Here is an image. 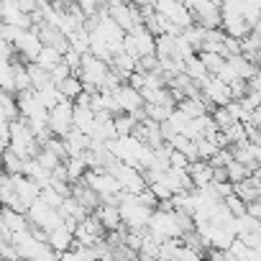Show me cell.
Segmentation results:
<instances>
[{
    "label": "cell",
    "mask_w": 261,
    "mask_h": 261,
    "mask_svg": "<svg viewBox=\"0 0 261 261\" xmlns=\"http://www.w3.org/2000/svg\"><path fill=\"white\" fill-rule=\"evenodd\" d=\"M49 125L54 130V136H62L64 139L69 130H72V125H74V100L64 97L62 102H57L51 108V113H49Z\"/></svg>",
    "instance_id": "1"
},
{
    "label": "cell",
    "mask_w": 261,
    "mask_h": 261,
    "mask_svg": "<svg viewBox=\"0 0 261 261\" xmlns=\"http://www.w3.org/2000/svg\"><path fill=\"white\" fill-rule=\"evenodd\" d=\"M110 72V64L100 57H95L92 51L82 54V69H80V77L82 82H92V85H100L105 80V74Z\"/></svg>",
    "instance_id": "2"
},
{
    "label": "cell",
    "mask_w": 261,
    "mask_h": 261,
    "mask_svg": "<svg viewBox=\"0 0 261 261\" xmlns=\"http://www.w3.org/2000/svg\"><path fill=\"white\" fill-rule=\"evenodd\" d=\"M200 87H202V95H205V97H210L215 105H228V102L233 100V90H230V85H228V82H223L218 74H210Z\"/></svg>",
    "instance_id": "3"
},
{
    "label": "cell",
    "mask_w": 261,
    "mask_h": 261,
    "mask_svg": "<svg viewBox=\"0 0 261 261\" xmlns=\"http://www.w3.org/2000/svg\"><path fill=\"white\" fill-rule=\"evenodd\" d=\"M16 49H18V54H21L26 62H36V57H39L41 49H44V41H41V36H39V26H31L29 31H23V36L16 41Z\"/></svg>",
    "instance_id": "4"
},
{
    "label": "cell",
    "mask_w": 261,
    "mask_h": 261,
    "mask_svg": "<svg viewBox=\"0 0 261 261\" xmlns=\"http://www.w3.org/2000/svg\"><path fill=\"white\" fill-rule=\"evenodd\" d=\"M115 97H118V102H120V110H123V113H136V110H141V108L146 105V100H144L141 90H139V87H134L130 82H123V85L115 90Z\"/></svg>",
    "instance_id": "5"
},
{
    "label": "cell",
    "mask_w": 261,
    "mask_h": 261,
    "mask_svg": "<svg viewBox=\"0 0 261 261\" xmlns=\"http://www.w3.org/2000/svg\"><path fill=\"white\" fill-rule=\"evenodd\" d=\"M108 6H110V18H113L123 31H130V29L136 26L134 11H130V3H123V0H108Z\"/></svg>",
    "instance_id": "6"
},
{
    "label": "cell",
    "mask_w": 261,
    "mask_h": 261,
    "mask_svg": "<svg viewBox=\"0 0 261 261\" xmlns=\"http://www.w3.org/2000/svg\"><path fill=\"white\" fill-rule=\"evenodd\" d=\"M74 125L85 134H95V125H97V115L92 110V105H77L74 102Z\"/></svg>",
    "instance_id": "7"
},
{
    "label": "cell",
    "mask_w": 261,
    "mask_h": 261,
    "mask_svg": "<svg viewBox=\"0 0 261 261\" xmlns=\"http://www.w3.org/2000/svg\"><path fill=\"white\" fill-rule=\"evenodd\" d=\"M190 174L195 179V187H207L213 182V174H215V167L207 162V159H195L190 164Z\"/></svg>",
    "instance_id": "8"
},
{
    "label": "cell",
    "mask_w": 261,
    "mask_h": 261,
    "mask_svg": "<svg viewBox=\"0 0 261 261\" xmlns=\"http://www.w3.org/2000/svg\"><path fill=\"white\" fill-rule=\"evenodd\" d=\"M97 218L102 220V225L108 230H118L123 225V213H120V205H110V202H102L97 210Z\"/></svg>",
    "instance_id": "9"
},
{
    "label": "cell",
    "mask_w": 261,
    "mask_h": 261,
    "mask_svg": "<svg viewBox=\"0 0 261 261\" xmlns=\"http://www.w3.org/2000/svg\"><path fill=\"white\" fill-rule=\"evenodd\" d=\"M49 243H51V248H54V251L59 253V258H62V253L72 248V243H74V233H72L67 225H59V228H54V230L49 233Z\"/></svg>",
    "instance_id": "10"
},
{
    "label": "cell",
    "mask_w": 261,
    "mask_h": 261,
    "mask_svg": "<svg viewBox=\"0 0 261 261\" xmlns=\"http://www.w3.org/2000/svg\"><path fill=\"white\" fill-rule=\"evenodd\" d=\"M26 67H29V74H31L34 90H44V87H49V85L54 82V80H51V72H49L46 67H41L39 62H29Z\"/></svg>",
    "instance_id": "11"
},
{
    "label": "cell",
    "mask_w": 261,
    "mask_h": 261,
    "mask_svg": "<svg viewBox=\"0 0 261 261\" xmlns=\"http://www.w3.org/2000/svg\"><path fill=\"white\" fill-rule=\"evenodd\" d=\"M62 213H64V218H77L80 223L90 215V210L74 197V195H69V197H64V202H62V207H59Z\"/></svg>",
    "instance_id": "12"
},
{
    "label": "cell",
    "mask_w": 261,
    "mask_h": 261,
    "mask_svg": "<svg viewBox=\"0 0 261 261\" xmlns=\"http://www.w3.org/2000/svg\"><path fill=\"white\" fill-rule=\"evenodd\" d=\"M185 72H187V74H190L195 82H200V85H202V82L210 77V72H207L205 62L200 59V54H197V57H190V59L185 62Z\"/></svg>",
    "instance_id": "13"
},
{
    "label": "cell",
    "mask_w": 261,
    "mask_h": 261,
    "mask_svg": "<svg viewBox=\"0 0 261 261\" xmlns=\"http://www.w3.org/2000/svg\"><path fill=\"white\" fill-rule=\"evenodd\" d=\"M59 90H62V95H64V97L74 100L77 95H82V92H85V82H82V77H80V74H69L67 80H62V82H59Z\"/></svg>",
    "instance_id": "14"
},
{
    "label": "cell",
    "mask_w": 261,
    "mask_h": 261,
    "mask_svg": "<svg viewBox=\"0 0 261 261\" xmlns=\"http://www.w3.org/2000/svg\"><path fill=\"white\" fill-rule=\"evenodd\" d=\"M236 195L243 197L246 202H253V200L261 197V185H256L253 177H248V179H243V182H236Z\"/></svg>",
    "instance_id": "15"
},
{
    "label": "cell",
    "mask_w": 261,
    "mask_h": 261,
    "mask_svg": "<svg viewBox=\"0 0 261 261\" xmlns=\"http://www.w3.org/2000/svg\"><path fill=\"white\" fill-rule=\"evenodd\" d=\"M64 59V54L57 49V46H49V44H44V49H41V54L36 57V62L41 64V67H46L49 72H51V67H57L59 62Z\"/></svg>",
    "instance_id": "16"
},
{
    "label": "cell",
    "mask_w": 261,
    "mask_h": 261,
    "mask_svg": "<svg viewBox=\"0 0 261 261\" xmlns=\"http://www.w3.org/2000/svg\"><path fill=\"white\" fill-rule=\"evenodd\" d=\"M13 74H16V92H26V90H34V82H31L29 67H26L23 62H13Z\"/></svg>",
    "instance_id": "17"
},
{
    "label": "cell",
    "mask_w": 261,
    "mask_h": 261,
    "mask_svg": "<svg viewBox=\"0 0 261 261\" xmlns=\"http://www.w3.org/2000/svg\"><path fill=\"white\" fill-rule=\"evenodd\" d=\"M200 59L205 62V67H207L210 74H218L225 67V62H228V57L220 54V51H200Z\"/></svg>",
    "instance_id": "18"
},
{
    "label": "cell",
    "mask_w": 261,
    "mask_h": 261,
    "mask_svg": "<svg viewBox=\"0 0 261 261\" xmlns=\"http://www.w3.org/2000/svg\"><path fill=\"white\" fill-rule=\"evenodd\" d=\"M26 156H21V154H16L11 146L6 149V172H11V174H26Z\"/></svg>",
    "instance_id": "19"
},
{
    "label": "cell",
    "mask_w": 261,
    "mask_h": 261,
    "mask_svg": "<svg viewBox=\"0 0 261 261\" xmlns=\"http://www.w3.org/2000/svg\"><path fill=\"white\" fill-rule=\"evenodd\" d=\"M64 162H67V172H69V182H80L85 177V172L90 169L85 156H69Z\"/></svg>",
    "instance_id": "20"
},
{
    "label": "cell",
    "mask_w": 261,
    "mask_h": 261,
    "mask_svg": "<svg viewBox=\"0 0 261 261\" xmlns=\"http://www.w3.org/2000/svg\"><path fill=\"white\" fill-rule=\"evenodd\" d=\"M174 51H177V36H172V34L156 36V57H159V59L174 57Z\"/></svg>",
    "instance_id": "21"
},
{
    "label": "cell",
    "mask_w": 261,
    "mask_h": 261,
    "mask_svg": "<svg viewBox=\"0 0 261 261\" xmlns=\"http://www.w3.org/2000/svg\"><path fill=\"white\" fill-rule=\"evenodd\" d=\"M179 108H182V110H185V113H187L190 118H200V115L210 113L202 97H185V100L179 102Z\"/></svg>",
    "instance_id": "22"
},
{
    "label": "cell",
    "mask_w": 261,
    "mask_h": 261,
    "mask_svg": "<svg viewBox=\"0 0 261 261\" xmlns=\"http://www.w3.org/2000/svg\"><path fill=\"white\" fill-rule=\"evenodd\" d=\"M69 44H72L74 51L87 54V51H90V31H87V29H77V31H72V34H69Z\"/></svg>",
    "instance_id": "23"
},
{
    "label": "cell",
    "mask_w": 261,
    "mask_h": 261,
    "mask_svg": "<svg viewBox=\"0 0 261 261\" xmlns=\"http://www.w3.org/2000/svg\"><path fill=\"white\" fill-rule=\"evenodd\" d=\"M136 123H139V118H136L134 113H120V115H115V128H118V134H120V136L134 134Z\"/></svg>",
    "instance_id": "24"
},
{
    "label": "cell",
    "mask_w": 261,
    "mask_h": 261,
    "mask_svg": "<svg viewBox=\"0 0 261 261\" xmlns=\"http://www.w3.org/2000/svg\"><path fill=\"white\" fill-rule=\"evenodd\" d=\"M210 115H213V120L218 123V128H220V130H228V128L236 123V118H233V113L228 110V105H218Z\"/></svg>",
    "instance_id": "25"
},
{
    "label": "cell",
    "mask_w": 261,
    "mask_h": 261,
    "mask_svg": "<svg viewBox=\"0 0 261 261\" xmlns=\"http://www.w3.org/2000/svg\"><path fill=\"white\" fill-rule=\"evenodd\" d=\"M144 110H146V115H149V118H154V120L164 123V120L172 115V110H174V108L162 105V102H146V105H144Z\"/></svg>",
    "instance_id": "26"
},
{
    "label": "cell",
    "mask_w": 261,
    "mask_h": 261,
    "mask_svg": "<svg viewBox=\"0 0 261 261\" xmlns=\"http://www.w3.org/2000/svg\"><path fill=\"white\" fill-rule=\"evenodd\" d=\"M218 149H220V146H218L213 139H207V136H200V139H197V151H200V159H207V162H210V159L218 154Z\"/></svg>",
    "instance_id": "27"
},
{
    "label": "cell",
    "mask_w": 261,
    "mask_h": 261,
    "mask_svg": "<svg viewBox=\"0 0 261 261\" xmlns=\"http://www.w3.org/2000/svg\"><path fill=\"white\" fill-rule=\"evenodd\" d=\"M228 110H230V113H233V118H236V120H241V123H248V120H251V115H253V110H248L241 100H230V102H228Z\"/></svg>",
    "instance_id": "28"
},
{
    "label": "cell",
    "mask_w": 261,
    "mask_h": 261,
    "mask_svg": "<svg viewBox=\"0 0 261 261\" xmlns=\"http://www.w3.org/2000/svg\"><path fill=\"white\" fill-rule=\"evenodd\" d=\"M36 159H39V162H41V164H44L46 169H51V172H54V167H59V164L64 162V159H59V156H57L54 151H49L46 146H44V149H41V151L36 154Z\"/></svg>",
    "instance_id": "29"
},
{
    "label": "cell",
    "mask_w": 261,
    "mask_h": 261,
    "mask_svg": "<svg viewBox=\"0 0 261 261\" xmlns=\"http://www.w3.org/2000/svg\"><path fill=\"white\" fill-rule=\"evenodd\" d=\"M23 31H29V29H21V26H16V23H6V21H3V29H0L3 39H6V41H13V44L23 36Z\"/></svg>",
    "instance_id": "30"
},
{
    "label": "cell",
    "mask_w": 261,
    "mask_h": 261,
    "mask_svg": "<svg viewBox=\"0 0 261 261\" xmlns=\"http://www.w3.org/2000/svg\"><path fill=\"white\" fill-rule=\"evenodd\" d=\"M223 54H225V57H233V54H243V41L228 34V36H225V41H223Z\"/></svg>",
    "instance_id": "31"
},
{
    "label": "cell",
    "mask_w": 261,
    "mask_h": 261,
    "mask_svg": "<svg viewBox=\"0 0 261 261\" xmlns=\"http://www.w3.org/2000/svg\"><path fill=\"white\" fill-rule=\"evenodd\" d=\"M162 67V59L156 57V54H144V57H139V72H154V69H159Z\"/></svg>",
    "instance_id": "32"
},
{
    "label": "cell",
    "mask_w": 261,
    "mask_h": 261,
    "mask_svg": "<svg viewBox=\"0 0 261 261\" xmlns=\"http://www.w3.org/2000/svg\"><path fill=\"white\" fill-rule=\"evenodd\" d=\"M225 205H228V207H230L236 215H246V213H248V202H246L243 197H238L236 192L225 197Z\"/></svg>",
    "instance_id": "33"
},
{
    "label": "cell",
    "mask_w": 261,
    "mask_h": 261,
    "mask_svg": "<svg viewBox=\"0 0 261 261\" xmlns=\"http://www.w3.org/2000/svg\"><path fill=\"white\" fill-rule=\"evenodd\" d=\"M69 74H74V69H72L64 59H62L57 67H51V80H54V85H59V82H62V80H67Z\"/></svg>",
    "instance_id": "34"
},
{
    "label": "cell",
    "mask_w": 261,
    "mask_h": 261,
    "mask_svg": "<svg viewBox=\"0 0 261 261\" xmlns=\"http://www.w3.org/2000/svg\"><path fill=\"white\" fill-rule=\"evenodd\" d=\"M190 164H192V159L185 154V151H179V149H174L172 151V167H179V169H190Z\"/></svg>",
    "instance_id": "35"
},
{
    "label": "cell",
    "mask_w": 261,
    "mask_h": 261,
    "mask_svg": "<svg viewBox=\"0 0 261 261\" xmlns=\"http://www.w3.org/2000/svg\"><path fill=\"white\" fill-rule=\"evenodd\" d=\"M123 49H125L128 54H134V57H141V54H139V44H136V36L130 34V31H125V36H123Z\"/></svg>",
    "instance_id": "36"
},
{
    "label": "cell",
    "mask_w": 261,
    "mask_h": 261,
    "mask_svg": "<svg viewBox=\"0 0 261 261\" xmlns=\"http://www.w3.org/2000/svg\"><path fill=\"white\" fill-rule=\"evenodd\" d=\"M218 77H220L223 82H228V85H233V82L238 80V72L233 69V64H230V62H225V67H223V69L218 72Z\"/></svg>",
    "instance_id": "37"
},
{
    "label": "cell",
    "mask_w": 261,
    "mask_h": 261,
    "mask_svg": "<svg viewBox=\"0 0 261 261\" xmlns=\"http://www.w3.org/2000/svg\"><path fill=\"white\" fill-rule=\"evenodd\" d=\"M230 90H233V100H241L246 92H248V80H243V77H238L233 85H230Z\"/></svg>",
    "instance_id": "38"
},
{
    "label": "cell",
    "mask_w": 261,
    "mask_h": 261,
    "mask_svg": "<svg viewBox=\"0 0 261 261\" xmlns=\"http://www.w3.org/2000/svg\"><path fill=\"white\" fill-rule=\"evenodd\" d=\"M225 179H230V177H228V167H215L213 182H225Z\"/></svg>",
    "instance_id": "39"
},
{
    "label": "cell",
    "mask_w": 261,
    "mask_h": 261,
    "mask_svg": "<svg viewBox=\"0 0 261 261\" xmlns=\"http://www.w3.org/2000/svg\"><path fill=\"white\" fill-rule=\"evenodd\" d=\"M248 149H251V154H253V159L261 164V144H256V141H251L248 144Z\"/></svg>",
    "instance_id": "40"
},
{
    "label": "cell",
    "mask_w": 261,
    "mask_h": 261,
    "mask_svg": "<svg viewBox=\"0 0 261 261\" xmlns=\"http://www.w3.org/2000/svg\"><path fill=\"white\" fill-rule=\"evenodd\" d=\"M251 123H253V125H258V128H261V105H258V108H256V110H253V115H251Z\"/></svg>",
    "instance_id": "41"
},
{
    "label": "cell",
    "mask_w": 261,
    "mask_h": 261,
    "mask_svg": "<svg viewBox=\"0 0 261 261\" xmlns=\"http://www.w3.org/2000/svg\"><path fill=\"white\" fill-rule=\"evenodd\" d=\"M251 177H253V182H256V185H261V167H258V169H256Z\"/></svg>",
    "instance_id": "42"
},
{
    "label": "cell",
    "mask_w": 261,
    "mask_h": 261,
    "mask_svg": "<svg viewBox=\"0 0 261 261\" xmlns=\"http://www.w3.org/2000/svg\"><path fill=\"white\" fill-rule=\"evenodd\" d=\"M253 31H256V34H258V36H261V21H258V23H256V29H253Z\"/></svg>",
    "instance_id": "43"
},
{
    "label": "cell",
    "mask_w": 261,
    "mask_h": 261,
    "mask_svg": "<svg viewBox=\"0 0 261 261\" xmlns=\"http://www.w3.org/2000/svg\"><path fill=\"white\" fill-rule=\"evenodd\" d=\"M251 3H253V6H256V8L261 11V0H251Z\"/></svg>",
    "instance_id": "44"
},
{
    "label": "cell",
    "mask_w": 261,
    "mask_h": 261,
    "mask_svg": "<svg viewBox=\"0 0 261 261\" xmlns=\"http://www.w3.org/2000/svg\"><path fill=\"white\" fill-rule=\"evenodd\" d=\"M256 144H261V136H258V141H256Z\"/></svg>",
    "instance_id": "45"
}]
</instances>
